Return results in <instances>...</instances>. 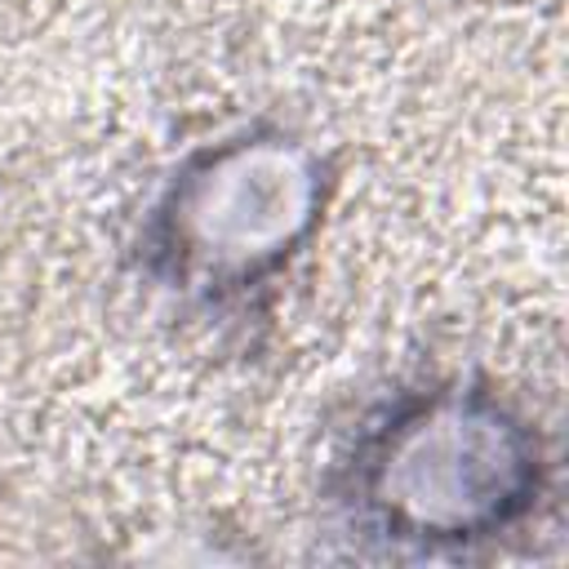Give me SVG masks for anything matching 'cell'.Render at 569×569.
Returning a JSON list of instances; mask_svg holds the SVG:
<instances>
[{"mask_svg": "<svg viewBox=\"0 0 569 569\" xmlns=\"http://www.w3.org/2000/svg\"><path fill=\"white\" fill-rule=\"evenodd\" d=\"M533 445L485 396L405 400L356 449L360 511L396 538H476L525 507Z\"/></svg>", "mask_w": 569, "mask_h": 569, "instance_id": "cell-1", "label": "cell"}, {"mask_svg": "<svg viewBox=\"0 0 569 569\" xmlns=\"http://www.w3.org/2000/svg\"><path fill=\"white\" fill-rule=\"evenodd\" d=\"M316 209V164L289 138H236L169 187L151 253L187 289H244L284 262Z\"/></svg>", "mask_w": 569, "mask_h": 569, "instance_id": "cell-2", "label": "cell"}]
</instances>
